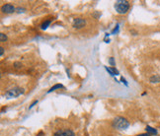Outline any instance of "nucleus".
I'll use <instances>...</instances> for the list:
<instances>
[{
	"label": "nucleus",
	"instance_id": "1",
	"mask_svg": "<svg viewBox=\"0 0 160 136\" xmlns=\"http://www.w3.org/2000/svg\"><path fill=\"white\" fill-rule=\"evenodd\" d=\"M129 2L125 0H118L115 2V9L119 14H125L129 9Z\"/></svg>",
	"mask_w": 160,
	"mask_h": 136
},
{
	"label": "nucleus",
	"instance_id": "10",
	"mask_svg": "<svg viewBox=\"0 0 160 136\" xmlns=\"http://www.w3.org/2000/svg\"><path fill=\"white\" fill-rule=\"evenodd\" d=\"M150 80H151V82H153V83H155V82L160 81V77H158V76H154V77L151 78Z\"/></svg>",
	"mask_w": 160,
	"mask_h": 136
},
{
	"label": "nucleus",
	"instance_id": "13",
	"mask_svg": "<svg viewBox=\"0 0 160 136\" xmlns=\"http://www.w3.org/2000/svg\"><path fill=\"white\" fill-rule=\"evenodd\" d=\"M4 52V48L3 47H0V55H2Z\"/></svg>",
	"mask_w": 160,
	"mask_h": 136
},
{
	"label": "nucleus",
	"instance_id": "4",
	"mask_svg": "<svg viewBox=\"0 0 160 136\" xmlns=\"http://www.w3.org/2000/svg\"><path fill=\"white\" fill-rule=\"evenodd\" d=\"M73 27L76 28V29H81L85 26V20L84 19H81V18H76L74 19L73 21Z\"/></svg>",
	"mask_w": 160,
	"mask_h": 136
},
{
	"label": "nucleus",
	"instance_id": "11",
	"mask_svg": "<svg viewBox=\"0 0 160 136\" xmlns=\"http://www.w3.org/2000/svg\"><path fill=\"white\" fill-rule=\"evenodd\" d=\"M7 40V37L4 35L3 33H1V34H0V40H1V42H4V40Z\"/></svg>",
	"mask_w": 160,
	"mask_h": 136
},
{
	"label": "nucleus",
	"instance_id": "15",
	"mask_svg": "<svg viewBox=\"0 0 160 136\" xmlns=\"http://www.w3.org/2000/svg\"><path fill=\"white\" fill-rule=\"evenodd\" d=\"M53 136H61L60 133H58V132H56V133H54V135Z\"/></svg>",
	"mask_w": 160,
	"mask_h": 136
},
{
	"label": "nucleus",
	"instance_id": "3",
	"mask_svg": "<svg viewBox=\"0 0 160 136\" xmlns=\"http://www.w3.org/2000/svg\"><path fill=\"white\" fill-rule=\"evenodd\" d=\"M23 93L22 89L20 88H13L11 90H8V92L5 93V96L8 98H15V97H18L20 96L21 94Z\"/></svg>",
	"mask_w": 160,
	"mask_h": 136
},
{
	"label": "nucleus",
	"instance_id": "14",
	"mask_svg": "<svg viewBox=\"0 0 160 136\" xmlns=\"http://www.w3.org/2000/svg\"><path fill=\"white\" fill-rule=\"evenodd\" d=\"M138 136H150V134H148V133H142V134H140Z\"/></svg>",
	"mask_w": 160,
	"mask_h": 136
},
{
	"label": "nucleus",
	"instance_id": "7",
	"mask_svg": "<svg viewBox=\"0 0 160 136\" xmlns=\"http://www.w3.org/2000/svg\"><path fill=\"white\" fill-rule=\"evenodd\" d=\"M146 131H147V133L150 134V135H156L157 134V130L154 129L153 127H151V126H146Z\"/></svg>",
	"mask_w": 160,
	"mask_h": 136
},
{
	"label": "nucleus",
	"instance_id": "12",
	"mask_svg": "<svg viewBox=\"0 0 160 136\" xmlns=\"http://www.w3.org/2000/svg\"><path fill=\"white\" fill-rule=\"evenodd\" d=\"M110 64H112V65H115V62H114L113 57H111V58H110Z\"/></svg>",
	"mask_w": 160,
	"mask_h": 136
},
{
	"label": "nucleus",
	"instance_id": "6",
	"mask_svg": "<svg viewBox=\"0 0 160 136\" xmlns=\"http://www.w3.org/2000/svg\"><path fill=\"white\" fill-rule=\"evenodd\" d=\"M56 132H58L61 136H75L74 132L70 129H61L56 131Z\"/></svg>",
	"mask_w": 160,
	"mask_h": 136
},
{
	"label": "nucleus",
	"instance_id": "2",
	"mask_svg": "<svg viewBox=\"0 0 160 136\" xmlns=\"http://www.w3.org/2000/svg\"><path fill=\"white\" fill-rule=\"evenodd\" d=\"M129 125V121L123 117H116L113 121V126L115 127L116 129H119V130L127 129Z\"/></svg>",
	"mask_w": 160,
	"mask_h": 136
},
{
	"label": "nucleus",
	"instance_id": "8",
	"mask_svg": "<svg viewBox=\"0 0 160 136\" xmlns=\"http://www.w3.org/2000/svg\"><path fill=\"white\" fill-rule=\"evenodd\" d=\"M60 88H64V86H62L61 84H56V85H54L53 87H52L49 90V92L48 93H50V92H53V91L54 90H56V89H60Z\"/></svg>",
	"mask_w": 160,
	"mask_h": 136
},
{
	"label": "nucleus",
	"instance_id": "9",
	"mask_svg": "<svg viewBox=\"0 0 160 136\" xmlns=\"http://www.w3.org/2000/svg\"><path fill=\"white\" fill-rule=\"evenodd\" d=\"M50 20H48V21H45V22H44L43 24H42V26H41V29L42 30H45L49 26V24H50Z\"/></svg>",
	"mask_w": 160,
	"mask_h": 136
},
{
	"label": "nucleus",
	"instance_id": "5",
	"mask_svg": "<svg viewBox=\"0 0 160 136\" xmlns=\"http://www.w3.org/2000/svg\"><path fill=\"white\" fill-rule=\"evenodd\" d=\"M15 11V7L11 4H5L2 6V12L5 14H11Z\"/></svg>",
	"mask_w": 160,
	"mask_h": 136
}]
</instances>
